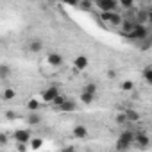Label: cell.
Segmentation results:
<instances>
[{
    "instance_id": "277c9868",
    "label": "cell",
    "mask_w": 152,
    "mask_h": 152,
    "mask_svg": "<svg viewBox=\"0 0 152 152\" xmlns=\"http://www.w3.org/2000/svg\"><path fill=\"white\" fill-rule=\"evenodd\" d=\"M15 141H18V143H29L31 141V131L29 129H18V131H15Z\"/></svg>"
},
{
    "instance_id": "cb8c5ba5",
    "label": "cell",
    "mask_w": 152,
    "mask_h": 152,
    "mask_svg": "<svg viewBox=\"0 0 152 152\" xmlns=\"http://www.w3.org/2000/svg\"><path fill=\"white\" fill-rule=\"evenodd\" d=\"M41 143H43L41 140H32V143H31V147H32V148H39V147H41Z\"/></svg>"
},
{
    "instance_id": "30bf717a",
    "label": "cell",
    "mask_w": 152,
    "mask_h": 152,
    "mask_svg": "<svg viewBox=\"0 0 152 152\" xmlns=\"http://www.w3.org/2000/svg\"><path fill=\"white\" fill-rule=\"evenodd\" d=\"M43 50V43L39 41V39H32L31 43H29V52H41Z\"/></svg>"
},
{
    "instance_id": "2e32d148",
    "label": "cell",
    "mask_w": 152,
    "mask_h": 152,
    "mask_svg": "<svg viewBox=\"0 0 152 152\" xmlns=\"http://www.w3.org/2000/svg\"><path fill=\"white\" fill-rule=\"evenodd\" d=\"M93 99H95V95H91V93H88V91H83V93H81V100H83L84 104H91Z\"/></svg>"
},
{
    "instance_id": "484cf974",
    "label": "cell",
    "mask_w": 152,
    "mask_h": 152,
    "mask_svg": "<svg viewBox=\"0 0 152 152\" xmlns=\"http://www.w3.org/2000/svg\"><path fill=\"white\" fill-rule=\"evenodd\" d=\"M90 6H91V0H84V2L81 4V7H83V9H90Z\"/></svg>"
},
{
    "instance_id": "ac0fdd59",
    "label": "cell",
    "mask_w": 152,
    "mask_h": 152,
    "mask_svg": "<svg viewBox=\"0 0 152 152\" xmlns=\"http://www.w3.org/2000/svg\"><path fill=\"white\" fill-rule=\"evenodd\" d=\"M83 91H88V93H91V95H97V86H95L93 83H88Z\"/></svg>"
},
{
    "instance_id": "d6986e66",
    "label": "cell",
    "mask_w": 152,
    "mask_h": 152,
    "mask_svg": "<svg viewBox=\"0 0 152 152\" xmlns=\"http://www.w3.org/2000/svg\"><path fill=\"white\" fill-rule=\"evenodd\" d=\"M116 124H118V125H124V124H129V120H127V115H125V113H122V115H118V116H116Z\"/></svg>"
},
{
    "instance_id": "9c48e42d",
    "label": "cell",
    "mask_w": 152,
    "mask_h": 152,
    "mask_svg": "<svg viewBox=\"0 0 152 152\" xmlns=\"http://www.w3.org/2000/svg\"><path fill=\"white\" fill-rule=\"evenodd\" d=\"M73 66L77 68V70H86V66H88V57H86V56H79V57H75Z\"/></svg>"
},
{
    "instance_id": "5b68a950",
    "label": "cell",
    "mask_w": 152,
    "mask_h": 152,
    "mask_svg": "<svg viewBox=\"0 0 152 152\" xmlns=\"http://www.w3.org/2000/svg\"><path fill=\"white\" fill-rule=\"evenodd\" d=\"M72 134H73V138H77V140H86L88 138V129H86V125L77 124V125L73 127Z\"/></svg>"
},
{
    "instance_id": "6da1fadb",
    "label": "cell",
    "mask_w": 152,
    "mask_h": 152,
    "mask_svg": "<svg viewBox=\"0 0 152 152\" xmlns=\"http://www.w3.org/2000/svg\"><path fill=\"white\" fill-rule=\"evenodd\" d=\"M134 132H131V131H125V132H122L120 134V138H118V141H116V148L118 150H127L131 145H132V141H134Z\"/></svg>"
},
{
    "instance_id": "8992f818",
    "label": "cell",
    "mask_w": 152,
    "mask_h": 152,
    "mask_svg": "<svg viewBox=\"0 0 152 152\" xmlns=\"http://www.w3.org/2000/svg\"><path fill=\"white\" fill-rule=\"evenodd\" d=\"M47 63H48L50 66H61V64H63V57H61V54H57V52H50V54L47 56Z\"/></svg>"
},
{
    "instance_id": "3957f363",
    "label": "cell",
    "mask_w": 152,
    "mask_h": 152,
    "mask_svg": "<svg viewBox=\"0 0 152 152\" xmlns=\"http://www.w3.org/2000/svg\"><path fill=\"white\" fill-rule=\"evenodd\" d=\"M102 20H106V22H109L113 25H122V22H124V18L120 16L118 11H106L102 15Z\"/></svg>"
},
{
    "instance_id": "9a60e30c",
    "label": "cell",
    "mask_w": 152,
    "mask_h": 152,
    "mask_svg": "<svg viewBox=\"0 0 152 152\" xmlns=\"http://www.w3.org/2000/svg\"><path fill=\"white\" fill-rule=\"evenodd\" d=\"M73 109H75V102H73V100H68V99H66V102L59 107V111H73Z\"/></svg>"
},
{
    "instance_id": "7a4b0ae2",
    "label": "cell",
    "mask_w": 152,
    "mask_h": 152,
    "mask_svg": "<svg viewBox=\"0 0 152 152\" xmlns=\"http://www.w3.org/2000/svg\"><path fill=\"white\" fill-rule=\"evenodd\" d=\"M127 38L131 41H138V39H147V29L141 23H136V27L127 34Z\"/></svg>"
},
{
    "instance_id": "8fae6325",
    "label": "cell",
    "mask_w": 152,
    "mask_h": 152,
    "mask_svg": "<svg viewBox=\"0 0 152 152\" xmlns=\"http://www.w3.org/2000/svg\"><path fill=\"white\" fill-rule=\"evenodd\" d=\"M136 23H138V22H132V20H124V22H122V29H124V32H125V34H129V32L136 27Z\"/></svg>"
},
{
    "instance_id": "5bb4252c",
    "label": "cell",
    "mask_w": 152,
    "mask_h": 152,
    "mask_svg": "<svg viewBox=\"0 0 152 152\" xmlns=\"http://www.w3.org/2000/svg\"><path fill=\"white\" fill-rule=\"evenodd\" d=\"M143 79H145L147 84H152V66H147L143 70Z\"/></svg>"
},
{
    "instance_id": "83f0119b",
    "label": "cell",
    "mask_w": 152,
    "mask_h": 152,
    "mask_svg": "<svg viewBox=\"0 0 152 152\" xmlns=\"http://www.w3.org/2000/svg\"><path fill=\"white\" fill-rule=\"evenodd\" d=\"M107 77H109V79H115V77H116V72L109 70V72H107Z\"/></svg>"
},
{
    "instance_id": "4fadbf2b",
    "label": "cell",
    "mask_w": 152,
    "mask_h": 152,
    "mask_svg": "<svg viewBox=\"0 0 152 152\" xmlns=\"http://www.w3.org/2000/svg\"><path fill=\"white\" fill-rule=\"evenodd\" d=\"M27 122H29L31 125H38V124H41V116L36 115V113H31V115L27 116Z\"/></svg>"
},
{
    "instance_id": "52a82bcc",
    "label": "cell",
    "mask_w": 152,
    "mask_h": 152,
    "mask_svg": "<svg viewBox=\"0 0 152 152\" xmlns=\"http://www.w3.org/2000/svg\"><path fill=\"white\" fill-rule=\"evenodd\" d=\"M134 141H136V145H138L140 148H145V147H148V143H150V140H148V136H147L145 132H138V134L134 136Z\"/></svg>"
},
{
    "instance_id": "f546056e",
    "label": "cell",
    "mask_w": 152,
    "mask_h": 152,
    "mask_svg": "<svg viewBox=\"0 0 152 152\" xmlns=\"http://www.w3.org/2000/svg\"><path fill=\"white\" fill-rule=\"evenodd\" d=\"M25 148H27V147H25L23 143H20V145H18V150H25Z\"/></svg>"
},
{
    "instance_id": "ba28073f",
    "label": "cell",
    "mask_w": 152,
    "mask_h": 152,
    "mask_svg": "<svg viewBox=\"0 0 152 152\" xmlns=\"http://www.w3.org/2000/svg\"><path fill=\"white\" fill-rule=\"evenodd\" d=\"M41 95H43V100H45V102H54V99H56L59 93H57V88H48V90H45Z\"/></svg>"
},
{
    "instance_id": "d4e9b609",
    "label": "cell",
    "mask_w": 152,
    "mask_h": 152,
    "mask_svg": "<svg viewBox=\"0 0 152 152\" xmlns=\"http://www.w3.org/2000/svg\"><path fill=\"white\" fill-rule=\"evenodd\" d=\"M7 75H9V68H7V64H4L2 66V79H6Z\"/></svg>"
},
{
    "instance_id": "7c38bea8",
    "label": "cell",
    "mask_w": 152,
    "mask_h": 152,
    "mask_svg": "<svg viewBox=\"0 0 152 152\" xmlns=\"http://www.w3.org/2000/svg\"><path fill=\"white\" fill-rule=\"evenodd\" d=\"M125 115H127L129 124H132V122H138V120H140V115H138L134 109H127V111H125Z\"/></svg>"
},
{
    "instance_id": "e0dca14e",
    "label": "cell",
    "mask_w": 152,
    "mask_h": 152,
    "mask_svg": "<svg viewBox=\"0 0 152 152\" xmlns=\"http://www.w3.org/2000/svg\"><path fill=\"white\" fill-rule=\"evenodd\" d=\"M64 102H66V97H64V95H57V97L54 99V102H52V104H54V106H56V107L59 109V107H61V106H63Z\"/></svg>"
},
{
    "instance_id": "ffe728a7",
    "label": "cell",
    "mask_w": 152,
    "mask_h": 152,
    "mask_svg": "<svg viewBox=\"0 0 152 152\" xmlns=\"http://www.w3.org/2000/svg\"><path fill=\"white\" fill-rule=\"evenodd\" d=\"M132 88H134L132 81H124V83H122V90H124V91H131Z\"/></svg>"
},
{
    "instance_id": "44dd1931",
    "label": "cell",
    "mask_w": 152,
    "mask_h": 152,
    "mask_svg": "<svg viewBox=\"0 0 152 152\" xmlns=\"http://www.w3.org/2000/svg\"><path fill=\"white\" fill-rule=\"evenodd\" d=\"M15 95H16L15 90H6V91H4V100H13Z\"/></svg>"
},
{
    "instance_id": "7402d4cb",
    "label": "cell",
    "mask_w": 152,
    "mask_h": 152,
    "mask_svg": "<svg viewBox=\"0 0 152 152\" xmlns=\"http://www.w3.org/2000/svg\"><path fill=\"white\" fill-rule=\"evenodd\" d=\"M118 2H120V6H124V7H132V4H134V0H118Z\"/></svg>"
},
{
    "instance_id": "603a6c76",
    "label": "cell",
    "mask_w": 152,
    "mask_h": 152,
    "mask_svg": "<svg viewBox=\"0 0 152 152\" xmlns=\"http://www.w3.org/2000/svg\"><path fill=\"white\" fill-rule=\"evenodd\" d=\"M27 107H29V109H31V111H36V109H38V107H39V104H38V102H36V100H31V102H29V104H27Z\"/></svg>"
},
{
    "instance_id": "4316f807",
    "label": "cell",
    "mask_w": 152,
    "mask_h": 152,
    "mask_svg": "<svg viewBox=\"0 0 152 152\" xmlns=\"http://www.w3.org/2000/svg\"><path fill=\"white\" fill-rule=\"evenodd\" d=\"M63 2H66L68 6H79V0H63Z\"/></svg>"
},
{
    "instance_id": "f1b7e54d",
    "label": "cell",
    "mask_w": 152,
    "mask_h": 152,
    "mask_svg": "<svg viewBox=\"0 0 152 152\" xmlns=\"http://www.w3.org/2000/svg\"><path fill=\"white\" fill-rule=\"evenodd\" d=\"M148 23H152V9H148Z\"/></svg>"
}]
</instances>
